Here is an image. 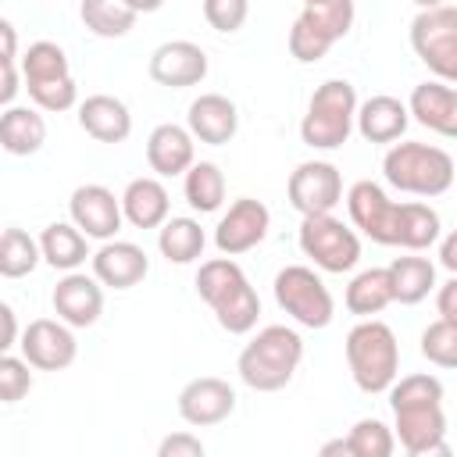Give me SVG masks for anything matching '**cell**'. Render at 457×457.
Wrapping results in <instances>:
<instances>
[{
    "label": "cell",
    "instance_id": "cell-31",
    "mask_svg": "<svg viewBox=\"0 0 457 457\" xmlns=\"http://www.w3.org/2000/svg\"><path fill=\"white\" fill-rule=\"evenodd\" d=\"M79 18H82V25L93 36H100V39H121V36L132 32V25H136L139 14L125 0H82L79 4Z\"/></svg>",
    "mask_w": 457,
    "mask_h": 457
},
{
    "label": "cell",
    "instance_id": "cell-48",
    "mask_svg": "<svg viewBox=\"0 0 457 457\" xmlns=\"http://www.w3.org/2000/svg\"><path fill=\"white\" fill-rule=\"evenodd\" d=\"M125 4H129L136 14H150V11H161L164 0H125Z\"/></svg>",
    "mask_w": 457,
    "mask_h": 457
},
{
    "label": "cell",
    "instance_id": "cell-9",
    "mask_svg": "<svg viewBox=\"0 0 457 457\" xmlns=\"http://www.w3.org/2000/svg\"><path fill=\"white\" fill-rule=\"evenodd\" d=\"M346 214H350L353 228H361L371 243H382V246H396L400 243L403 204L389 200L378 182H371V179L353 182L346 189Z\"/></svg>",
    "mask_w": 457,
    "mask_h": 457
},
{
    "label": "cell",
    "instance_id": "cell-40",
    "mask_svg": "<svg viewBox=\"0 0 457 457\" xmlns=\"http://www.w3.org/2000/svg\"><path fill=\"white\" fill-rule=\"evenodd\" d=\"M328 50H332V43H325L318 32H311L300 18L293 21V29H289V54H293L300 64H314V61H321Z\"/></svg>",
    "mask_w": 457,
    "mask_h": 457
},
{
    "label": "cell",
    "instance_id": "cell-38",
    "mask_svg": "<svg viewBox=\"0 0 457 457\" xmlns=\"http://www.w3.org/2000/svg\"><path fill=\"white\" fill-rule=\"evenodd\" d=\"M29 89V100L39 107V111H71L79 104V86L75 79H57V82H43V86H25Z\"/></svg>",
    "mask_w": 457,
    "mask_h": 457
},
{
    "label": "cell",
    "instance_id": "cell-44",
    "mask_svg": "<svg viewBox=\"0 0 457 457\" xmlns=\"http://www.w3.org/2000/svg\"><path fill=\"white\" fill-rule=\"evenodd\" d=\"M18 318H14V311H11V303H4L0 300V353H7L11 346H18Z\"/></svg>",
    "mask_w": 457,
    "mask_h": 457
},
{
    "label": "cell",
    "instance_id": "cell-3",
    "mask_svg": "<svg viewBox=\"0 0 457 457\" xmlns=\"http://www.w3.org/2000/svg\"><path fill=\"white\" fill-rule=\"evenodd\" d=\"M350 378L361 393H386L389 382L400 375V343L393 328L378 318H361L343 343Z\"/></svg>",
    "mask_w": 457,
    "mask_h": 457
},
{
    "label": "cell",
    "instance_id": "cell-16",
    "mask_svg": "<svg viewBox=\"0 0 457 457\" xmlns=\"http://www.w3.org/2000/svg\"><path fill=\"white\" fill-rule=\"evenodd\" d=\"M146 71L157 86H168V89L200 86L207 79V54L193 39H168L150 54Z\"/></svg>",
    "mask_w": 457,
    "mask_h": 457
},
{
    "label": "cell",
    "instance_id": "cell-50",
    "mask_svg": "<svg viewBox=\"0 0 457 457\" xmlns=\"http://www.w3.org/2000/svg\"><path fill=\"white\" fill-rule=\"evenodd\" d=\"M303 4H311V0H303Z\"/></svg>",
    "mask_w": 457,
    "mask_h": 457
},
{
    "label": "cell",
    "instance_id": "cell-39",
    "mask_svg": "<svg viewBox=\"0 0 457 457\" xmlns=\"http://www.w3.org/2000/svg\"><path fill=\"white\" fill-rule=\"evenodd\" d=\"M250 18V0H204V21L214 32H239Z\"/></svg>",
    "mask_w": 457,
    "mask_h": 457
},
{
    "label": "cell",
    "instance_id": "cell-7",
    "mask_svg": "<svg viewBox=\"0 0 457 457\" xmlns=\"http://www.w3.org/2000/svg\"><path fill=\"white\" fill-rule=\"evenodd\" d=\"M296 243L303 250V257L314 261V268L328 271V275H343L353 271L361 261V239L350 225H343L332 211L328 214H303Z\"/></svg>",
    "mask_w": 457,
    "mask_h": 457
},
{
    "label": "cell",
    "instance_id": "cell-5",
    "mask_svg": "<svg viewBox=\"0 0 457 457\" xmlns=\"http://www.w3.org/2000/svg\"><path fill=\"white\" fill-rule=\"evenodd\" d=\"M357 89L346 79H328L311 93L307 114L300 118V139L311 150H336L353 132Z\"/></svg>",
    "mask_w": 457,
    "mask_h": 457
},
{
    "label": "cell",
    "instance_id": "cell-41",
    "mask_svg": "<svg viewBox=\"0 0 457 457\" xmlns=\"http://www.w3.org/2000/svg\"><path fill=\"white\" fill-rule=\"evenodd\" d=\"M207 446L193 432H171L157 443V457H204Z\"/></svg>",
    "mask_w": 457,
    "mask_h": 457
},
{
    "label": "cell",
    "instance_id": "cell-37",
    "mask_svg": "<svg viewBox=\"0 0 457 457\" xmlns=\"http://www.w3.org/2000/svg\"><path fill=\"white\" fill-rule=\"evenodd\" d=\"M32 389V364L25 357H14L11 350L0 353V403H18Z\"/></svg>",
    "mask_w": 457,
    "mask_h": 457
},
{
    "label": "cell",
    "instance_id": "cell-28",
    "mask_svg": "<svg viewBox=\"0 0 457 457\" xmlns=\"http://www.w3.org/2000/svg\"><path fill=\"white\" fill-rule=\"evenodd\" d=\"M157 250L164 261L171 264H193L204 257V246H207V232L200 228L196 218H164L157 225Z\"/></svg>",
    "mask_w": 457,
    "mask_h": 457
},
{
    "label": "cell",
    "instance_id": "cell-32",
    "mask_svg": "<svg viewBox=\"0 0 457 457\" xmlns=\"http://www.w3.org/2000/svg\"><path fill=\"white\" fill-rule=\"evenodd\" d=\"M353 0H311L300 11V21L318 32L325 43H339L353 29Z\"/></svg>",
    "mask_w": 457,
    "mask_h": 457
},
{
    "label": "cell",
    "instance_id": "cell-19",
    "mask_svg": "<svg viewBox=\"0 0 457 457\" xmlns=\"http://www.w3.org/2000/svg\"><path fill=\"white\" fill-rule=\"evenodd\" d=\"M186 129L193 139L207 143V146H225L236 132H239V111L228 96L221 93H200L193 104H189V114H186Z\"/></svg>",
    "mask_w": 457,
    "mask_h": 457
},
{
    "label": "cell",
    "instance_id": "cell-46",
    "mask_svg": "<svg viewBox=\"0 0 457 457\" xmlns=\"http://www.w3.org/2000/svg\"><path fill=\"white\" fill-rule=\"evenodd\" d=\"M439 264L446 271H457V236H443V246H439Z\"/></svg>",
    "mask_w": 457,
    "mask_h": 457
},
{
    "label": "cell",
    "instance_id": "cell-45",
    "mask_svg": "<svg viewBox=\"0 0 457 457\" xmlns=\"http://www.w3.org/2000/svg\"><path fill=\"white\" fill-rule=\"evenodd\" d=\"M14 57H18V29L7 18H0V64H7Z\"/></svg>",
    "mask_w": 457,
    "mask_h": 457
},
{
    "label": "cell",
    "instance_id": "cell-11",
    "mask_svg": "<svg viewBox=\"0 0 457 457\" xmlns=\"http://www.w3.org/2000/svg\"><path fill=\"white\" fill-rule=\"evenodd\" d=\"M18 346L21 357L36 368V371H64L75 364L79 357V343L71 325H64L61 318H36L18 332Z\"/></svg>",
    "mask_w": 457,
    "mask_h": 457
},
{
    "label": "cell",
    "instance_id": "cell-22",
    "mask_svg": "<svg viewBox=\"0 0 457 457\" xmlns=\"http://www.w3.org/2000/svg\"><path fill=\"white\" fill-rule=\"evenodd\" d=\"M407 104L389 96V93H378V96H368L364 104H357L353 111V129L368 139V143H396L403 132H407Z\"/></svg>",
    "mask_w": 457,
    "mask_h": 457
},
{
    "label": "cell",
    "instance_id": "cell-49",
    "mask_svg": "<svg viewBox=\"0 0 457 457\" xmlns=\"http://www.w3.org/2000/svg\"><path fill=\"white\" fill-rule=\"evenodd\" d=\"M411 4H414V7H421V11H425V7H439V4H446V0H411Z\"/></svg>",
    "mask_w": 457,
    "mask_h": 457
},
{
    "label": "cell",
    "instance_id": "cell-42",
    "mask_svg": "<svg viewBox=\"0 0 457 457\" xmlns=\"http://www.w3.org/2000/svg\"><path fill=\"white\" fill-rule=\"evenodd\" d=\"M436 314L443 321H453L457 325V278H446L436 293Z\"/></svg>",
    "mask_w": 457,
    "mask_h": 457
},
{
    "label": "cell",
    "instance_id": "cell-43",
    "mask_svg": "<svg viewBox=\"0 0 457 457\" xmlns=\"http://www.w3.org/2000/svg\"><path fill=\"white\" fill-rule=\"evenodd\" d=\"M18 89H21V71L14 68V61L0 64V107H11Z\"/></svg>",
    "mask_w": 457,
    "mask_h": 457
},
{
    "label": "cell",
    "instance_id": "cell-24",
    "mask_svg": "<svg viewBox=\"0 0 457 457\" xmlns=\"http://www.w3.org/2000/svg\"><path fill=\"white\" fill-rule=\"evenodd\" d=\"M118 204H121V218H125L129 225H136V228H157V225L168 218V211H171L168 189H164V182L154 179V175L132 179V182L125 186V193L118 196Z\"/></svg>",
    "mask_w": 457,
    "mask_h": 457
},
{
    "label": "cell",
    "instance_id": "cell-47",
    "mask_svg": "<svg viewBox=\"0 0 457 457\" xmlns=\"http://www.w3.org/2000/svg\"><path fill=\"white\" fill-rule=\"evenodd\" d=\"M332 453H343V457H350V450H346V436H339V439H328V443L321 446V457H332Z\"/></svg>",
    "mask_w": 457,
    "mask_h": 457
},
{
    "label": "cell",
    "instance_id": "cell-34",
    "mask_svg": "<svg viewBox=\"0 0 457 457\" xmlns=\"http://www.w3.org/2000/svg\"><path fill=\"white\" fill-rule=\"evenodd\" d=\"M39 261V239H32L25 228L0 232V278H25L36 271Z\"/></svg>",
    "mask_w": 457,
    "mask_h": 457
},
{
    "label": "cell",
    "instance_id": "cell-26",
    "mask_svg": "<svg viewBox=\"0 0 457 457\" xmlns=\"http://www.w3.org/2000/svg\"><path fill=\"white\" fill-rule=\"evenodd\" d=\"M389 289H393V303H403V307H414L421 303L432 289H436V264L428 257H396L389 268Z\"/></svg>",
    "mask_w": 457,
    "mask_h": 457
},
{
    "label": "cell",
    "instance_id": "cell-8",
    "mask_svg": "<svg viewBox=\"0 0 457 457\" xmlns=\"http://www.w3.org/2000/svg\"><path fill=\"white\" fill-rule=\"evenodd\" d=\"M411 50L443 82H457V11L450 4L418 11L411 21Z\"/></svg>",
    "mask_w": 457,
    "mask_h": 457
},
{
    "label": "cell",
    "instance_id": "cell-2",
    "mask_svg": "<svg viewBox=\"0 0 457 457\" xmlns=\"http://www.w3.org/2000/svg\"><path fill=\"white\" fill-rule=\"evenodd\" d=\"M303 361V339L289 325H264L236 357V371L243 386L257 393H278L293 382Z\"/></svg>",
    "mask_w": 457,
    "mask_h": 457
},
{
    "label": "cell",
    "instance_id": "cell-29",
    "mask_svg": "<svg viewBox=\"0 0 457 457\" xmlns=\"http://www.w3.org/2000/svg\"><path fill=\"white\" fill-rule=\"evenodd\" d=\"M346 311L357 318H375L393 303V289H389V271L386 268H364L350 278L346 286Z\"/></svg>",
    "mask_w": 457,
    "mask_h": 457
},
{
    "label": "cell",
    "instance_id": "cell-33",
    "mask_svg": "<svg viewBox=\"0 0 457 457\" xmlns=\"http://www.w3.org/2000/svg\"><path fill=\"white\" fill-rule=\"evenodd\" d=\"M71 75V64H68V54L50 43V39H39L32 43L25 54H21V82L25 86H43V82H57V79H68Z\"/></svg>",
    "mask_w": 457,
    "mask_h": 457
},
{
    "label": "cell",
    "instance_id": "cell-12",
    "mask_svg": "<svg viewBox=\"0 0 457 457\" xmlns=\"http://www.w3.org/2000/svg\"><path fill=\"white\" fill-rule=\"evenodd\" d=\"M286 196H289V207L300 211V218L328 214L343 200V175L328 161H303L293 168V175L286 182Z\"/></svg>",
    "mask_w": 457,
    "mask_h": 457
},
{
    "label": "cell",
    "instance_id": "cell-30",
    "mask_svg": "<svg viewBox=\"0 0 457 457\" xmlns=\"http://www.w3.org/2000/svg\"><path fill=\"white\" fill-rule=\"evenodd\" d=\"M182 196L200 214L218 211L221 200H225V175H221V168L214 161H193L182 171Z\"/></svg>",
    "mask_w": 457,
    "mask_h": 457
},
{
    "label": "cell",
    "instance_id": "cell-14",
    "mask_svg": "<svg viewBox=\"0 0 457 457\" xmlns=\"http://www.w3.org/2000/svg\"><path fill=\"white\" fill-rule=\"evenodd\" d=\"M68 214H71V225L86 236V239H114L118 228H121V204L118 196L100 186V182H86V186H75L71 200H68Z\"/></svg>",
    "mask_w": 457,
    "mask_h": 457
},
{
    "label": "cell",
    "instance_id": "cell-35",
    "mask_svg": "<svg viewBox=\"0 0 457 457\" xmlns=\"http://www.w3.org/2000/svg\"><path fill=\"white\" fill-rule=\"evenodd\" d=\"M346 450H350V457H389L396 450V436L378 418H361L346 432Z\"/></svg>",
    "mask_w": 457,
    "mask_h": 457
},
{
    "label": "cell",
    "instance_id": "cell-21",
    "mask_svg": "<svg viewBox=\"0 0 457 457\" xmlns=\"http://www.w3.org/2000/svg\"><path fill=\"white\" fill-rule=\"evenodd\" d=\"M407 114L418 125H425V129L453 139L457 136V93H453V82H443L439 79V82L414 86L411 89V100H407Z\"/></svg>",
    "mask_w": 457,
    "mask_h": 457
},
{
    "label": "cell",
    "instance_id": "cell-15",
    "mask_svg": "<svg viewBox=\"0 0 457 457\" xmlns=\"http://www.w3.org/2000/svg\"><path fill=\"white\" fill-rule=\"evenodd\" d=\"M232 411H236V389L218 375L189 378L179 389V418L186 425H193V428L221 425Z\"/></svg>",
    "mask_w": 457,
    "mask_h": 457
},
{
    "label": "cell",
    "instance_id": "cell-17",
    "mask_svg": "<svg viewBox=\"0 0 457 457\" xmlns=\"http://www.w3.org/2000/svg\"><path fill=\"white\" fill-rule=\"evenodd\" d=\"M54 314L71 328H89L104 314V286L86 271H64V278L50 293Z\"/></svg>",
    "mask_w": 457,
    "mask_h": 457
},
{
    "label": "cell",
    "instance_id": "cell-4",
    "mask_svg": "<svg viewBox=\"0 0 457 457\" xmlns=\"http://www.w3.org/2000/svg\"><path fill=\"white\" fill-rule=\"evenodd\" d=\"M382 175L411 196H443L453 186V157L432 143H393L382 157Z\"/></svg>",
    "mask_w": 457,
    "mask_h": 457
},
{
    "label": "cell",
    "instance_id": "cell-20",
    "mask_svg": "<svg viewBox=\"0 0 457 457\" xmlns=\"http://www.w3.org/2000/svg\"><path fill=\"white\" fill-rule=\"evenodd\" d=\"M196 161V139L189 136L186 125L164 121L146 136V164L154 175L161 179H175L182 175L189 164Z\"/></svg>",
    "mask_w": 457,
    "mask_h": 457
},
{
    "label": "cell",
    "instance_id": "cell-18",
    "mask_svg": "<svg viewBox=\"0 0 457 457\" xmlns=\"http://www.w3.org/2000/svg\"><path fill=\"white\" fill-rule=\"evenodd\" d=\"M89 261H93V278L107 289H132L150 271L146 250L129 239H104L100 250L89 253Z\"/></svg>",
    "mask_w": 457,
    "mask_h": 457
},
{
    "label": "cell",
    "instance_id": "cell-13",
    "mask_svg": "<svg viewBox=\"0 0 457 457\" xmlns=\"http://www.w3.org/2000/svg\"><path fill=\"white\" fill-rule=\"evenodd\" d=\"M268 228H271L268 207L261 200H253V196H239V200H232V207L214 225V246L225 257H239V253L261 246Z\"/></svg>",
    "mask_w": 457,
    "mask_h": 457
},
{
    "label": "cell",
    "instance_id": "cell-6",
    "mask_svg": "<svg viewBox=\"0 0 457 457\" xmlns=\"http://www.w3.org/2000/svg\"><path fill=\"white\" fill-rule=\"evenodd\" d=\"M275 303L303 328H328L336 318V300L328 293V286L321 282V275L307 264H286L275 282Z\"/></svg>",
    "mask_w": 457,
    "mask_h": 457
},
{
    "label": "cell",
    "instance_id": "cell-27",
    "mask_svg": "<svg viewBox=\"0 0 457 457\" xmlns=\"http://www.w3.org/2000/svg\"><path fill=\"white\" fill-rule=\"evenodd\" d=\"M39 257L57 271H75L89 257V239L71 221H50L39 236Z\"/></svg>",
    "mask_w": 457,
    "mask_h": 457
},
{
    "label": "cell",
    "instance_id": "cell-36",
    "mask_svg": "<svg viewBox=\"0 0 457 457\" xmlns=\"http://www.w3.org/2000/svg\"><path fill=\"white\" fill-rule=\"evenodd\" d=\"M421 357L436 368H457V325L436 318L425 332H421Z\"/></svg>",
    "mask_w": 457,
    "mask_h": 457
},
{
    "label": "cell",
    "instance_id": "cell-10",
    "mask_svg": "<svg viewBox=\"0 0 457 457\" xmlns=\"http://www.w3.org/2000/svg\"><path fill=\"white\" fill-rule=\"evenodd\" d=\"M393 436L407 450V457H450L446 443V414L443 403L436 400H414V403H396L393 407Z\"/></svg>",
    "mask_w": 457,
    "mask_h": 457
},
{
    "label": "cell",
    "instance_id": "cell-23",
    "mask_svg": "<svg viewBox=\"0 0 457 457\" xmlns=\"http://www.w3.org/2000/svg\"><path fill=\"white\" fill-rule=\"evenodd\" d=\"M79 125L96 143H125L132 132V114H129L125 100H118L111 93H93L79 104Z\"/></svg>",
    "mask_w": 457,
    "mask_h": 457
},
{
    "label": "cell",
    "instance_id": "cell-25",
    "mask_svg": "<svg viewBox=\"0 0 457 457\" xmlns=\"http://www.w3.org/2000/svg\"><path fill=\"white\" fill-rule=\"evenodd\" d=\"M46 143V118L39 107H4L0 114V150L11 157H32Z\"/></svg>",
    "mask_w": 457,
    "mask_h": 457
},
{
    "label": "cell",
    "instance_id": "cell-1",
    "mask_svg": "<svg viewBox=\"0 0 457 457\" xmlns=\"http://www.w3.org/2000/svg\"><path fill=\"white\" fill-rule=\"evenodd\" d=\"M196 293L228 336H246L261 318V296L232 257H211L196 271Z\"/></svg>",
    "mask_w": 457,
    "mask_h": 457
}]
</instances>
